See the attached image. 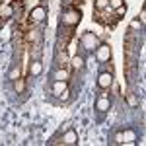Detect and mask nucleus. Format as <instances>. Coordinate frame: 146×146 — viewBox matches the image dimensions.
<instances>
[{
	"label": "nucleus",
	"mask_w": 146,
	"mask_h": 146,
	"mask_svg": "<svg viewBox=\"0 0 146 146\" xmlns=\"http://www.w3.org/2000/svg\"><path fill=\"white\" fill-rule=\"evenodd\" d=\"M82 45H84V49H88V51H94V49L100 47V41H98V37L92 33V31H88V33H84V37H82Z\"/></svg>",
	"instance_id": "1"
},
{
	"label": "nucleus",
	"mask_w": 146,
	"mask_h": 146,
	"mask_svg": "<svg viewBox=\"0 0 146 146\" xmlns=\"http://www.w3.org/2000/svg\"><path fill=\"white\" fill-rule=\"evenodd\" d=\"M80 18H82V14L78 10H68L64 16H62V23L64 25H76L80 22Z\"/></svg>",
	"instance_id": "2"
},
{
	"label": "nucleus",
	"mask_w": 146,
	"mask_h": 146,
	"mask_svg": "<svg viewBox=\"0 0 146 146\" xmlns=\"http://www.w3.org/2000/svg\"><path fill=\"white\" fill-rule=\"evenodd\" d=\"M96 56H98L100 62H107V60L111 58V47L109 45H100L96 49Z\"/></svg>",
	"instance_id": "3"
},
{
	"label": "nucleus",
	"mask_w": 146,
	"mask_h": 146,
	"mask_svg": "<svg viewBox=\"0 0 146 146\" xmlns=\"http://www.w3.org/2000/svg\"><path fill=\"white\" fill-rule=\"evenodd\" d=\"M111 82H113V76L109 74V72H101L100 78H98V86L105 90V88H109V86H111Z\"/></svg>",
	"instance_id": "4"
},
{
	"label": "nucleus",
	"mask_w": 146,
	"mask_h": 146,
	"mask_svg": "<svg viewBox=\"0 0 146 146\" xmlns=\"http://www.w3.org/2000/svg\"><path fill=\"white\" fill-rule=\"evenodd\" d=\"M45 18H47V10L43 8V6H37V8L31 10V20H35V22H43Z\"/></svg>",
	"instance_id": "5"
},
{
	"label": "nucleus",
	"mask_w": 146,
	"mask_h": 146,
	"mask_svg": "<svg viewBox=\"0 0 146 146\" xmlns=\"http://www.w3.org/2000/svg\"><path fill=\"white\" fill-rule=\"evenodd\" d=\"M62 142H64V144H76V142H78V135H76V131H74V129L66 131V133L62 135Z\"/></svg>",
	"instance_id": "6"
},
{
	"label": "nucleus",
	"mask_w": 146,
	"mask_h": 146,
	"mask_svg": "<svg viewBox=\"0 0 146 146\" xmlns=\"http://www.w3.org/2000/svg\"><path fill=\"white\" fill-rule=\"evenodd\" d=\"M136 138V135L133 131H125V133H119L117 135V142H133Z\"/></svg>",
	"instance_id": "7"
},
{
	"label": "nucleus",
	"mask_w": 146,
	"mask_h": 146,
	"mask_svg": "<svg viewBox=\"0 0 146 146\" xmlns=\"http://www.w3.org/2000/svg\"><path fill=\"white\" fill-rule=\"evenodd\" d=\"M29 72H31V76H39V74L43 72V64H41L39 60H33L31 66H29Z\"/></svg>",
	"instance_id": "8"
},
{
	"label": "nucleus",
	"mask_w": 146,
	"mask_h": 146,
	"mask_svg": "<svg viewBox=\"0 0 146 146\" xmlns=\"http://www.w3.org/2000/svg\"><path fill=\"white\" fill-rule=\"evenodd\" d=\"M66 90V80H55V84H53V92H55L56 96L60 94V92Z\"/></svg>",
	"instance_id": "9"
},
{
	"label": "nucleus",
	"mask_w": 146,
	"mask_h": 146,
	"mask_svg": "<svg viewBox=\"0 0 146 146\" xmlns=\"http://www.w3.org/2000/svg\"><path fill=\"white\" fill-rule=\"evenodd\" d=\"M96 107H98L100 111H107V109H109V100H107V98H100L98 103H96Z\"/></svg>",
	"instance_id": "10"
},
{
	"label": "nucleus",
	"mask_w": 146,
	"mask_h": 146,
	"mask_svg": "<svg viewBox=\"0 0 146 146\" xmlns=\"http://www.w3.org/2000/svg\"><path fill=\"white\" fill-rule=\"evenodd\" d=\"M70 62H72V66L76 68V70H80V68H84V58H82L80 55L72 56V60H70Z\"/></svg>",
	"instance_id": "11"
},
{
	"label": "nucleus",
	"mask_w": 146,
	"mask_h": 146,
	"mask_svg": "<svg viewBox=\"0 0 146 146\" xmlns=\"http://www.w3.org/2000/svg\"><path fill=\"white\" fill-rule=\"evenodd\" d=\"M14 88H16V92H18V94H22V92L25 90V82H23L22 78L14 80Z\"/></svg>",
	"instance_id": "12"
},
{
	"label": "nucleus",
	"mask_w": 146,
	"mask_h": 146,
	"mask_svg": "<svg viewBox=\"0 0 146 146\" xmlns=\"http://www.w3.org/2000/svg\"><path fill=\"white\" fill-rule=\"evenodd\" d=\"M55 80H68V72L66 70H56L55 72Z\"/></svg>",
	"instance_id": "13"
},
{
	"label": "nucleus",
	"mask_w": 146,
	"mask_h": 146,
	"mask_svg": "<svg viewBox=\"0 0 146 146\" xmlns=\"http://www.w3.org/2000/svg\"><path fill=\"white\" fill-rule=\"evenodd\" d=\"M109 6V0H96V8L98 10H105Z\"/></svg>",
	"instance_id": "14"
},
{
	"label": "nucleus",
	"mask_w": 146,
	"mask_h": 146,
	"mask_svg": "<svg viewBox=\"0 0 146 146\" xmlns=\"http://www.w3.org/2000/svg\"><path fill=\"white\" fill-rule=\"evenodd\" d=\"M8 78H10V80H18V78H20V68H18V66L12 68V70H10V76H8Z\"/></svg>",
	"instance_id": "15"
},
{
	"label": "nucleus",
	"mask_w": 146,
	"mask_h": 146,
	"mask_svg": "<svg viewBox=\"0 0 146 146\" xmlns=\"http://www.w3.org/2000/svg\"><path fill=\"white\" fill-rule=\"evenodd\" d=\"M123 6V0H109V8H119Z\"/></svg>",
	"instance_id": "16"
},
{
	"label": "nucleus",
	"mask_w": 146,
	"mask_h": 146,
	"mask_svg": "<svg viewBox=\"0 0 146 146\" xmlns=\"http://www.w3.org/2000/svg\"><path fill=\"white\" fill-rule=\"evenodd\" d=\"M58 98H60V100H62V101H66L68 98H70V92H68V88H66V90H64V92H60V94H58Z\"/></svg>",
	"instance_id": "17"
},
{
	"label": "nucleus",
	"mask_w": 146,
	"mask_h": 146,
	"mask_svg": "<svg viewBox=\"0 0 146 146\" xmlns=\"http://www.w3.org/2000/svg\"><path fill=\"white\" fill-rule=\"evenodd\" d=\"M131 27H133V29H138V27H140V20H135V22L131 23Z\"/></svg>",
	"instance_id": "18"
},
{
	"label": "nucleus",
	"mask_w": 146,
	"mask_h": 146,
	"mask_svg": "<svg viewBox=\"0 0 146 146\" xmlns=\"http://www.w3.org/2000/svg\"><path fill=\"white\" fill-rule=\"evenodd\" d=\"M115 10H117V14H125V12H127V6H119V8H115Z\"/></svg>",
	"instance_id": "19"
},
{
	"label": "nucleus",
	"mask_w": 146,
	"mask_h": 146,
	"mask_svg": "<svg viewBox=\"0 0 146 146\" xmlns=\"http://www.w3.org/2000/svg\"><path fill=\"white\" fill-rule=\"evenodd\" d=\"M2 14H4V16H10V14H12V8H10V6H8V8H4V10H2Z\"/></svg>",
	"instance_id": "20"
},
{
	"label": "nucleus",
	"mask_w": 146,
	"mask_h": 146,
	"mask_svg": "<svg viewBox=\"0 0 146 146\" xmlns=\"http://www.w3.org/2000/svg\"><path fill=\"white\" fill-rule=\"evenodd\" d=\"M37 37H39V33H37V31H35V29H33V31L29 33V39H37Z\"/></svg>",
	"instance_id": "21"
},
{
	"label": "nucleus",
	"mask_w": 146,
	"mask_h": 146,
	"mask_svg": "<svg viewBox=\"0 0 146 146\" xmlns=\"http://www.w3.org/2000/svg\"><path fill=\"white\" fill-rule=\"evenodd\" d=\"M129 103H131V105H136V98H135V96L129 98Z\"/></svg>",
	"instance_id": "22"
}]
</instances>
